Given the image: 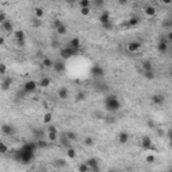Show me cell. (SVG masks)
<instances>
[{"instance_id": "1", "label": "cell", "mask_w": 172, "mask_h": 172, "mask_svg": "<svg viewBox=\"0 0 172 172\" xmlns=\"http://www.w3.org/2000/svg\"><path fill=\"white\" fill-rule=\"evenodd\" d=\"M36 149H38V147H36L35 141L26 143L24 145H22L20 149H18V152L14 155V159L23 163V164H27V163H30L34 159V155H35Z\"/></svg>"}, {"instance_id": "2", "label": "cell", "mask_w": 172, "mask_h": 172, "mask_svg": "<svg viewBox=\"0 0 172 172\" xmlns=\"http://www.w3.org/2000/svg\"><path fill=\"white\" fill-rule=\"evenodd\" d=\"M105 109H106L108 112H112V113H114V112H118L120 109H121V102L118 101V98H117L116 96H108L106 98H105Z\"/></svg>"}, {"instance_id": "3", "label": "cell", "mask_w": 172, "mask_h": 172, "mask_svg": "<svg viewBox=\"0 0 172 172\" xmlns=\"http://www.w3.org/2000/svg\"><path fill=\"white\" fill-rule=\"evenodd\" d=\"M79 51V48H74V47H70V46H66V47H62L61 51H59V54H61V58L62 59H70L71 57L77 55Z\"/></svg>"}, {"instance_id": "4", "label": "cell", "mask_w": 172, "mask_h": 172, "mask_svg": "<svg viewBox=\"0 0 172 172\" xmlns=\"http://www.w3.org/2000/svg\"><path fill=\"white\" fill-rule=\"evenodd\" d=\"M90 75L96 77V78H102L105 75V70L101 65H93L90 67Z\"/></svg>"}, {"instance_id": "5", "label": "cell", "mask_w": 172, "mask_h": 172, "mask_svg": "<svg viewBox=\"0 0 172 172\" xmlns=\"http://www.w3.org/2000/svg\"><path fill=\"white\" fill-rule=\"evenodd\" d=\"M36 89H38V82L32 81V79L24 82V85H23V90L26 93H34V91H36Z\"/></svg>"}, {"instance_id": "6", "label": "cell", "mask_w": 172, "mask_h": 172, "mask_svg": "<svg viewBox=\"0 0 172 172\" xmlns=\"http://www.w3.org/2000/svg\"><path fill=\"white\" fill-rule=\"evenodd\" d=\"M98 22L101 23V26H104V24H106V23L109 22H112V15H110V12L109 11H102L101 14H100V16H98Z\"/></svg>"}, {"instance_id": "7", "label": "cell", "mask_w": 172, "mask_h": 172, "mask_svg": "<svg viewBox=\"0 0 172 172\" xmlns=\"http://www.w3.org/2000/svg\"><path fill=\"white\" fill-rule=\"evenodd\" d=\"M143 43L139 42V41H133V42H129L128 46H127V50L129 53H137V51H140V48H141Z\"/></svg>"}, {"instance_id": "8", "label": "cell", "mask_w": 172, "mask_h": 172, "mask_svg": "<svg viewBox=\"0 0 172 172\" xmlns=\"http://www.w3.org/2000/svg\"><path fill=\"white\" fill-rule=\"evenodd\" d=\"M168 46H170V43L167 42V39L165 38H161L157 43V51H159L160 54H165L168 51Z\"/></svg>"}, {"instance_id": "9", "label": "cell", "mask_w": 172, "mask_h": 172, "mask_svg": "<svg viewBox=\"0 0 172 172\" xmlns=\"http://www.w3.org/2000/svg\"><path fill=\"white\" fill-rule=\"evenodd\" d=\"M140 145H141L143 149L148 151V149H152L153 148V145H152V140L149 136H144L141 140H140Z\"/></svg>"}, {"instance_id": "10", "label": "cell", "mask_w": 172, "mask_h": 172, "mask_svg": "<svg viewBox=\"0 0 172 172\" xmlns=\"http://www.w3.org/2000/svg\"><path fill=\"white\" fill-rule=\"evenodd\" d=\"M0 131H2V133L5 134V136H11V134L15 133V128L10 124H2L0 125Z\"/></svg>"}, {"instance_id": "11", "label": "cell", "mask_w": 172, "mask_h": 172, "mask_svg": "<svg viewBox=\"0 0 172 172\" xmlns=\"http://www.w3.org/2000/svg\"><path fill=\"white\" fill-rule=\"evenodd\" d=\"M11 85H12V78L11 77H4L2 79V82H0V90L7 91L11 88Z\"/></svg>"}, {"instance_id": "12", "label": "cell", "mask_w": 172, "mask_h": 172, "mask_svg": "<svg viewBox=\"0 0 172 172\" xmlns=\"http://www.w3.org/2000/svg\"><path fill=\"white\" fill-rule=\"evenodd\" d=\"M53 69H54V71L55 73H58V74H61V73H63V71L66 70V65H65V62L62 61H55L53 63Z\"/></svg>"}, {"instance_id": "13", "label": "cell", "mask_w": 172, "mask_h": 172, "mask_svg": "<svg viewBox=\"0 0 172 172\" xmlns=\"http://www.w3.org/2000/svg\"><path fill=\"white\" fill-rule=\"evenodd\" d=\"M164 101H165V97L163 96V94H153V96L151 97V102L153 105H163L164 104Z\"/></svg>"}, {"instance_id": "14", "label": "cell", "mask_w": 172, "mask_h": 172, "mask_svg": "<svg viewBox=\"0 0 172 172\" xmlns=\"http://www.w3.org/2000/svg\"><path fill=\"white\" fill-rule=\"evenodd\" d=\"M0 27H2L3 31H5V32H10V34L15 31V30H14V23L11 22L10 19H7L5 22H3L2 24H0Z\"/></svg>"}, {"instance_id": "15", "label": "cell", "mask_w": 172, "mask_h": 172, "mask_svg": "<svg viewBox=\"0 0 172 172\" xmlns=\"http://www.w3.org/2000/svg\"><path fill=\"white\" fill-rule=\"evenodd\" d=\"M85 163L89 165L90 171H98V170H100V167H98V160H97L96 157H90V159H88Z\"/></svg>"}, {"instance_id": "16", "label": "cell", "mask_w": 172, "mask_h": 172, "mask_svg": "<svg viewBox=\"0 0 172 172\" xmlns=\"http://www.w3.org/2000/svg\"><path fill=\"white\" fill-rule=\"evenodd\" d=\"M117 140H118L120 144H127V143L129 141V133L128 132H125V131L120 132L118 136H117Z\"/></svg>"}, {"instance_id": "17", "label": "cell", "mask_w": 172, "mask_h": 172, "mask_svg": "<svg viewBox=\"0 0 172 172\" xmlns=\"http://www.w3.org/2000/svg\"><path fill=\"white\" fill-rule=\"evenodd\" d=\"M69 96H70V93H69V89L67 88H59L58 90V98L59 100H67Z\"/></svg>"}, {"instance_id": "18", "label": "cell", "mask_w": 172, "mask_h": 172, "mask_svg": "<svg viewBox=\"0 0 172 172\" xmlns=\"http://www.w3.org/2000/svg\"><path fill=\"white\" fill-rule=\"evenodd\" d=\"M156 12L157 11H156V8H155L153 5H147V7L144 8V14L147 16H149V18H153V16L156 15Z\"/></svg>"}, {"instance_id": "19", "label": "cell", "mask_w": 172, "mask_h": 172, "mask_svg": "<svg viewBox=\"0 0 172 172\" xmlns=\"http://www.w3.org/2000/svg\"><path fill=\"white\" fill-rule=\"evenodd\" d=\"M50 85H51V79L48 78V77H43L41 81L38 82V86H39V88H43V89L48 88Z\"/></svg>"}, {"instance_id": "20", "label": "cell", "mask_w": 172, "mask_h": 172, "mask_svg": "<svg viewBox=\"0 0 172 172\" xmlns=\"http://www.w3.org/2000/svg\"><path fill=\"white\" fill-rule=\"evenodd\" d=\"M69 46L70 47H74V48H81V39L79 38H71L70 42H69Z\"/></svg>"}, {"instance_id": "21", "label": "cell", "mask_w": 172, "mask_h": 172, "mask_svg": "<svg viewBox=\"0 0 172 172\" xmlns=\"http://www.w3.org/2000/svg\"><path fill=\"white\" fill-rule=\"evenodd\" d=\"M14 36H15L16 41H26V34L23 30H16L14 31Z\"/></svg>"}, {"instance_id": "22", "label": "cell", "mask_w": 172, "mask_h": 172, "mask_svg": "<svg viewBox=\"0 0 172 172\" xmlns=\"http://www.w3.org/2000/svg\"><path fill=\"white\" fill-rule=\"evenodd\" d=\"M66 156H67V159L74 160V159L77 157V151L74 149V148L69 147V148H67V151H66Z\"/></svg>"}, {"instance_id": "23", "label": "cell", "mask_w": 172, "mask_h": 172, "mask_svg": "<svg viewBox=\"0 0 172 172\" xmlns=\"http://www.w3.org/2000/svg\"><path fill=\"white\" fill-rule=\"evenodd\" d=\"M141 67H143V71H148V70H153V65H152L151 61H143L141 62Z\"/></svg>"}, {"instance_id": "24", "label": "cell", "mask_w": 172, "mask_h": 172, "mask_svg": "<svg viewBox=\"0 0 172 172\" xmlns=\"http://www.w3.org/2000/svg\"><path fill=\"white\" fill-rule=\"evenodd\" d=\"M53 59H50V58H47V57H46V58H43L42 59V66L45 69H53Z\"/></svg>"}, {"instance_id": "25", "label": "cell", "mask_w": 172, "mask_h": 172, "mask_svg": "<svg viewBox=\"0 0 172 172\" xmlns=\"http://www.w3.org/2000/svg\"><path fill=\"white\" fill-rule=\"evenodd\" d=\"M51 121H53V113H51V112H46V113L43 114V124L48 125Z\"/></svg>"}, {"instance_id": "26", "label": "cell", "mask_w": 172, "mask_h": 172, "mask_svg": "<svg viewBox=\"0 0 172 172\" xmlns=\"http://www.w3.org/2000/svg\"><path fill=\"white\" fill-rule=\"evenodd\" d=\"M139 23H140V19L137 18V16H132V18L128 19L127 24H128V27H134V26H137Z\"/></svg>"}, {"instance_id": "27", "label": "cell", "mask_w": 172, "mask_h": 172, "mask_svg": "<svg viewBox=\"0 0 172 172\" xmlns=\"http://www.w3.org/2000/svg\"><path fill=\"white\" fill-rule=\"evenodd\" d=\"M47 140L51 143H55L58 140V132H47Z\"/></svg>"}, {"instance_id": "28", "label": "cell", "mask_w": 172, "mask_h": 172, "mask_svg": "<svg viewBox=\"0 0 172 172\" xmlns=\"http://www.w3.org/2000/svg\"><path fill=\"white\" fill-rule=\"evenodd\" d=\"M65 136L67 137L70 141H77V139H78V134L75 133V132H71V131H69V132H66L65 133Z\"/></svg>"}, {"instance_id": "29", "label": "cell", "mask_w": 172, "mask_h": 172, "mask_svg": "<svg viewBox=\"0 0 172 172\" xmlns=\"http://www.w3.org/2000/svg\"><path fill=\"white\" fill-rule=\"evenodd\" d=\"M55 31H57V34H58V35H66V34H67V27H66L63 23H62V24L59 26Z\"/></svg>"}, {"instance_id": "30", "label": "cell", "mask_w": 172, "mask_h": 172, "mask_svg": "<svg viewBox=\"0 0 172 172\" xmlns=\"http://www.w3.org/2000/svg\"><path fill=\"white\" fill-rule=\"evenodd\" d=\"M59 143H61V145H62V147H65V148H69V147H70V140H69L67 137L65 136V134L61 137V139H59Z\"/></svg>"}, {"instance_id": "31", "label": "cell", "mask_w": 172, "mask_h": 172, "mask_svg": "<svg viewBox=\"0 0 172 172\" xmlns=\"http://www.w3.org/2000/svg\"><path fill=\"white\" fill-rule=\"evenodd\" d=\"M34 14H35V18H38V19H42L43 16H45V11H43V8H41V7H36L35 10H34Z\"/></svg>"}, {"instance_id": "32", "label": "cell", "mask_w": 172, "mask_h": 172, "mask_svg": "<svg viewBox=\"0 0 172 172\" xmlns=\"http://www.w3.org/2000/svg\"><path fill=\"white\" fill-rule=\"evenodd\" d=\"M86 98V91H78V93L75 94V101H84V100Z\"/></svg>"}, {"instance_id": "33", "label": "cell", "mask_w": 172, "mask_h": 172, "mask_svg": "<svg viewBox=\"0 0 172 172\" xmlns=\"http://www.w3.org/2000/svg\"><path fill=\"white\" fill-rule=\"evenodd\" d=\"M84 144L86 145V147H91V145L94 144V139H93V137H90V136L85 137V140H84Z\"/></svg>"}, {"instance_id": "34", "label": "cell", "mask_w": 172, "mask_h": 172, "mask_svg": "<svg viewBox=\"0 0 172 172\" xmlns=\"http://www.w3.org/2000/svg\"><path fill=\"white\" fill-rule=\"evenodd\" d=\"M144 78H147V79H153V78H155V71H153V70L144 71Z\"/></svg>"}, {"instance_id": "35", "label": "cell", "mask_w": 172, "mask_h": 172, "mask_svg": "<svg viewBox=\"0 0 172 172\" xmlns=\"http://www.w3.org/2000/svg\"><path fill=\"white\" fill-rule=\"evenodd\" d=\"M35 143H36V147H38V148H46V147H47V143H46L43 139L35 140Z\"/></svg>"}, {"instance_id": "36", "label": "cell", "mask_w": 172, "mask_h": 172, "mask_svg": "<svg viewBox=\"0 0 172 172\" xmlns=\"http://www.w3.org/2000/svg\"><path fill=\"white\" fill-rule=\"evenodd\" d=\"M7 152H8V147L2 141V140H0V153H2V155H5Z\"/></svg>"}, {"instance_id": "37", "label": "cell", "mask_w": 172, "mask_h": 172, "mask_svg": "<svg viewBox=\"0 0 172 172\" xmlns=\"http://www.w3.org/2000/svg\"><path fill=\"white\" fill-rule=\"evenodd\" d=\"M90 3H91V0H78V4H79V7H90Z\"/></svg>"}, {"instance_id": "38", "label": "cell", "mask_w": 172, "mask_h": 172, "mask_svg": "<svg viewBox=\"0 0 172 172\" xmlns=\"http://www.w3.org/2000/svg\"><path fill=\"white\" fill-rule=\"evenodd\" d=\"M54 165H55V167H65L66 161H65L63 159H57L55 161H54Z\"/></svg>"}, {"instance_id": "39", "label": "cell", "mask_w": 172, "mask_h": 172, "mask_svg": "<svg viewBox=\"0 0 172 172\" xmlns=\"http://www.w3.org/2000/svg\"><path fill=\"white\" fill-rule=\"evenodd\" d=\"M79 12H81L82 16H88L89 14H90V7H82Z\"/></svg>"}, {"instance_id": "40", "label": "cell", "mask_w": 172, "mask_h": 172, "mask_svg": "<svg viewBox=\"0 0 172 172\" xmlns=\"http://www.w3.org/2000/svg\"><path fill=\"white\" fill-rule=\"evenodd\" d=\"M78 171L79 172H88V171H90V168H89V165L86 164V163H84V164H81L78 167Z\"/></svg>"}, {"instance_id": "41", "label": "cell", "mask_w": 172, "mask_h": 172, "mask_svg": "<svg viewBox=\"0 0 172 172\" xmlns=\"http://www.w3.org/2000/svg\"><path fill=\"white\" fill-rule=\"evenodd\" d=\"M5 73H7V65L0 62V75H4Z\"/></svg>"}, {"instance_id": "42", "label": "cell", "mask_w": 172, "mask_h": 172, "mask_svg": "<svg viewBox=\"0 0 172 172\" xmlns=\"http://www.w3.org/2000/svg\"><path fill=\"white\" fill-rule=\"evenodd\" d=\"M94 4H96L97 8H102L105 4V0H94Z\"/></svg>"}, {"instance_id": "43", "label": "cell", "mask_w": 172, "mask_h": 172, "mask_svg": "<svg viewBox=\"0 0 172 172\" xmlns=\"http://www.w3.org/2000/svg\"><path fill=\"white\" fill-rule=\"evenodd\" d=\"M61 24H62V22L59 20V19H55V20L53 22V27H54V30H57V28H58Z\"/></svg>"}, {"instance_id": "44", "label": "cell", "mask_w": 172, "mask_h": 172, "mask_svg": "<svg viewBox=\"0 0 172 172\" xmlns=\"http://www.w3.org/2000/svg\"><path fill=\"white\" fill-rule=\"evenodd\" d=\"M7 14H5V12H0V24H2V23L3 22H5V20H7Z\"/></svg>"}, {"instance_id": "45", "label": "cell", "mask_w": 172, "mask_h": 172, "mask_svg": "<svg viewBox=\"0 0 172 172\" xmlns=\"http://www.w3.org/2000/svg\"><path fill=\"white\" fill-rule=\"evenodd\" d=\"M145 161L149 163V164H151V163H155V156H153V155H148L147 159H145Z\"/></svg>"}, {"instance_id": "46", "label": "cell", "mask_w": 172, "mask_h": 172, "mask_svg": "<svg viewBox=\"0 0 172 172\" xmlns=\"http://www.w3.org/2000/svg\"><path fill=\"white\" fill-rule=\"evenodd\" d=\"M102 27H104L105 30H109V31H110V30H113V24H112V22L106 23V24H104V26H102Z\"/></svg>"}, {"instance_id": "47", "label": "cell", "mask_w": 172, "mask_h": 172, "mask_svg": "<svg viewBox=\"0 0 172 172\" xmlns=\"http://www.w3.org/2000/svg\"><path fill=\"white\" fill-rule=\"evenodd\" d=\"M129 0H117V3H118V5H127Z\"/></svg>"}, {"instance_id": "48", "label": "cell", "mask_w": 172, "mask_h": 172, "mask_svg": "<svg viewBox=\"0 0 172 172\" xmlns=\"http://www.w3.org/2000/svg\"><path fill=\"white\" fill-rule=\"evenodd\" d=\"M165 39H167L168 43H171L172 42V32H168V35H167V38H165Z\"/></svg>"}, {"instance_id": "49", "label": "cell", "mask_w": 172, "mask_h": 172, "mask_svg": "<svg viewBox=\"0 0 172 172\" xmlns=\"http://www.w3.org/2000/svg\"><path fill=\"white\" fill-rule=\"evenodd\" d=\"M16 43H18L19 47H23V46L26 45V41H16Z\"/></svg>"}, {"instance_id": "50", "label": "cell", "mask_w": 172, "mask_h": 172, "mask_svg": "<svg viewBox=\"0 0 172 172\" xmlns=\"http://www.w3.org/2000/svg\"><path fill=\"white\" fill-rule=\"evenodd\" d=\"M47 132H58V129H57L55 127H48Z\"/></svg>"}, {"instance_id": "51", "label": "cell", "mask_w": 172, "mask_h": 172, "mask_svg": "<svg viewBox=\"0 0 172 172\" xmlns=\"http://www.w3.org/2000/svg\"><path fill=\"white\" fill-rule=\"evenodd\" d=\"M39 20H41V19H38V18H35V19H34V26H36V27H38V26L39 24H41V23H39Z\"/></svg>"}, {"instance_id": "52", "label": "cell", "mask_w": 172, "mask_h": 172, "mask_svg": "<svg viewBox=\"0 0 172 172\" xmlns=\"http://www.w3.org/2000/svg\"><path fill=\"white\" fill-rule=\"evenodd\" d=\"M51 46H53V47H58V46H59V42H58V41H54L53 43H51Z\"/></svg>"}, {"instance_id": "53", "label": "cell", "mask_w": 172, "mask_h": 172, "mask_svg": "<svg viewBox=\"0 0 172 172\" xmlns=\"http://www.w3.org/2000/svg\"><path fill=\"white\" fill-rule=\"evenodd\" d=\"M171 2H172V0H161V3H163V4H171Z\"/></svg>"}, {"instance_id": "54", "label": "cell", "mask_w": 172, "mask_h": 172, "mask_svg": "<svg viewBox=\"0 0 172 172\" xmlns=\"http://www.w3.org/2000/svg\"><path fill=\"white\" fill-rule=\"evenodd\" d=\"M4 43H5V39L3 38V36H0V46H3Z\"/></svg>"}, {"instance_id": "55", "label": "cell", "mask_w": 172, "mask_h": 172, "mask_svg": "<svg viewBox=\"0 0 172 172\" xmlns=\"http://www.w3.org/2000/svg\"><path fill=\"white\" fill-rule=\"evenodd\" d=\"M66 3H67V4H74V3H75V0H65Z\"/></svg>"}, {"instance_id": "56", "label": "cell", "mask_w": 172, "mask_h": 172, "mask_svg": "<svg viewBox=\"0 0 172 172\" xmlns=\"http://www.w3.org/2000/svg\"><path fill=\"white\" fill-rule=\"evenodd\" d=\"M38 2H42V0H38Z\"/></svg>"}]
</instances>
